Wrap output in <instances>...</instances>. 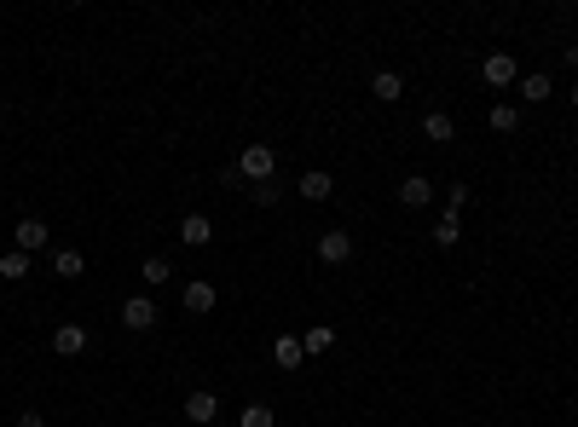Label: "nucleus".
<instances>
[{"label": "nucleus", "mask_w": 578, "mask_h": 427, "mask_svg": "<svg viewBox=\"0 0 578 427\" xmlns=\"http://www.w3.org/2000/svg\"><path fill=\"white\" fill-rule=\"evenodd\" d=\"M238 174H243V179H255V185H266V179L278 174V151H272V144H243Z\"/></svg>", "instance_id": "f257e3e1"}, {"label": "nucleus", "mask_w": 578, "mask_h": 427, "mask_svg": "<svg viewBox=\"0 0 578 427\" xmlns=\"http://www.w3.org/2000/svg\"><path fill=\"white\" fill-rule=\"evenodd\" d=\"M121 324H128L133 335H145V329L163 324V312H156V300H151V295H128V300H121Z\"/></svg>", "instance_id": "f03ea898"}, {"label": "nucleus", "mask_w": 578, "mask_h": 427, "mask_svg": "<svg viewBox=\"0 0 578 427\" xmlns=\"http://www.w3.org/2000/svg\"><path fill=\"white\" fill-rule=\"evenodd\" d=\"M12 242H18L23 254H41L46 242H53V226H46V219H35V214H23L18 226H12Z\"/></svg>", "instance_id": "7ed1b4c3"}, {"label": "nucleus", "mask_w": 578, "mask_h": 427, "mask_svg": "<svg viewBox=\"0 0 578 427\" xmlns=\"http://www.w3.org/2000/svg\"><path fill=\"white\" fill-rule=\"evenodd\" d=\"M318 260L324 266H348L353 260V237L348 231H318Z\"/></svg>", "instance_id": "20e7f679"}, {"label": "nucleus", "mask_w": 578, "mask_h": 427, "mask_svg": "<svg viewBox=\"0 0 578 427\" xmlns=\"http://www.w3.org/2000/svg\"><path fill=\"white\" fill-rule=\"evenodd\" d=\"M481 76H486V87H515V81H521V64H515L509 53H491L481 64Z\"/></svg>", "instance_id": "39448f33"}, {"label": "nucleus", "mask_w": 578, "mask_h": 427, "mask_svg": "<svg viewBox=\"0 0 578 427\" xmlns=\"http://www.w3.org/2000/svg\"><path fill=\"white\" fill-rule=\"evenodd\" d=\"M295 191H301L306 202H330V197H336V179H330L324 168H306V174L295 179Z\"/></svg>", "instance_id": "423d86ee"}, {"label": "nucleus", "mask_w": 578, "mask_h": 427, "mask_svg": "<svg viewBox=\"0 0 578 427\" xmlns=\"http://www.w3.org/2000/svg\"><path fill=\"white\" fill-rule=\"evenodd\" d=\"M53 352L58 358H81V352H88V329L81 324H58L53 329Z\"/></svg>", "instance_id": "0eeeda50"}, {"label": "nucleus", "mask_w": 578, "mask_h": 427, "mask_svg": "<svg viewBox=\"0 0 578 427\" xmlns=\"http://www.w3.org/2000/svg\"><path fill=\"white\" fill-rule=\"evenodd\" d=\"M180 242H186V249H208V242H214V219L208 214H186L180 219Z\"/></svg>", "instance_id": "6e6552de"}, {"label": "nucleus", "mask_w": 578, "mask_h": 427, "mask_svg": "<svg viewBox=\"0 0 578 427\" xmlns=\"http://www.w3.org/2000/svg\"><path fill=\"white\" fill-rule=\"evenodd\" d=\"M180 300H186V312H191V318H208V312L220 307L214 283H203V277H197V283H186V295H180Z\"/></svg>", "instance_id": "1a4fd4ad"}, {"label": "nucleus", "mask_w": 578, "mask_h": 427, "mask_svg": "<svg viewBox=\"0 0 578 427\" xmlns=\"http://www.w3.org/2000/svg\"><path fill=\"white\" fill-rule=\"evenodd\" d=\"M399 202H405V209H428V202H434L428 174H405V179H399Z\"/></svg>", "instance_id": "9d476101"}, {"label": "nucleus", "mask_w": 578, "mask_h": 427, "mask_svg": "<svg viewBox=\"0 0 578 427\" xmlns=\"http://www.w3.org/2000/svg\"><path fill=\"white\" fill-rule=\"evenodd\" d=\"M423 139L428 144H451V139H457V121H451L446 110H428V116H423Z\"/></svg>", "instance_id": "9b49d317"}, {"label": "nucleus", "mask_w": 578, "mask_h": 427, "mask_svg": "<svg viewBox=\"0 0 578 427\" xmlns=\"http://www.w3.org/2000/svg\"><path fill=\"white\" fill-rule=\"evenodd\" d=\"M371 93L382 104H399L405 99V76H399V70H376V76H371Z\"/></svg>", "instance_id": "f8f14e48"}, {"label": "nucleus", "mask_w": 578, "mask_h": 427, "mask_svg": "<svg viewBox=\"0 0 578 427\" xmlns=\"http://www.w3.org/2000/svg\"><path fill=\"white\" fill-rule=\"evenodd\" d=\"M186 416H191L197 427H208V422H214V416H220V398H214V393H208V387H197V393L186 398Z\"/></svg>", "instance_id": "ddd939ff"}, {"label": "nucleus", "mask_w": 578, "mask_h": 427, "mask_svg": "<svg viewBox=\"0 0 578 427\" xmlns=\"http://www.w3.org/2000/svg\"><path fill=\"white\" fill-rule=\"evenodd\" d=\"M521 99H526V104H544V99H556V81H549L544 70H532V76H521Z\"/></svg>", "instance_id": "4468645a"}, {"label": "nucleus", "mask_w": 578, "mask_h": 427, "mask_svg": "<svg viewBox=\"0 0 578 427\" xmlns=\"http://www.w3.org/2000/svg\"><path fill=\"white\" fill-rule=\"evenodd\" d=\"M272 358L284 364V370H301V358H306V347H301V335H278L272 341Z\"/></svg>", "instance_id": "2eb2a0df"}, {"label": "nucleus", "mask_w": 578, "mask_h": 427, "mask_svg": "<svg viewBox=\"0 0 578 427\" xmlns=\"http://www.w3.org/2000/svg\"><path fill=\"white\" fill-rule=\"evenodd\" d=\"M81 272H88L81 249H53V277H81Z\"/></svg>", "instance_id": "dca6fc26"}, {"label": "nucleus", "mask_w": 578, "mask_h": 427, "mask_svg": "<svg viewBox=\"0 0 578 427\" xmlns=\"http://www.w3.org/2000/svg\"><path fill=\"white\" fill-rule=\"evenodd\" d=\"M434 242H440V249H457V242H463V219H457V214H440Z\"/></svg>", "instance_id": "f3484780"}, {"label": "nucleus", "mask_w": 578, "mask_h": 427, "mask_svg": "<svg viewBox=\"0 0 578 427\" xmlns=\"http://www.w3.org/2000/svg\"><path fill=\"white\" fill-rule=\"evenodd\" d=\"M0 277H12V283H18V277H29V254H23V249H6V254H0Z\"/></svg>", "instance_id": "a211bd4d"}, {"label": "nucleus", "mask_w": 578, "mask_h": 427, "mask_svg": "<svg viewBox=\"0 0 578 427\" xmlns=\"http://www.w3.org/2000/svg\"><path fill=\"white\" fill-rule=\"evenodd\" d=\"M301 347H306V352H330V347H336V329H330V324H313V329L301 335Z\"/></svg>", "instance_id": "6ab92c4d"}, {"label": "nucleus", "mask_w": 578, "mask_h": 427, "mask_svg": "<svg viewBox=\"0 0 578 427\" xmlns=\"http://www.w3.org/2000/svg\"><path fill=\"white\" fill-rule=\"evenodd\" d=\"M521 127V110L515 104H491V133H515Z\"/></svg>", "instance_id": "aec40b11"}, {"label": "nucleus", "mask_w": 578, "mask_h": 427, "mask_svg": "<svg viewBox=\"0 0 578 427\" xmlns=\"http://www.w3.org/2000/svg\"><path fill=\"white\" fill-rule=\"evenodd\" d=\"M139 277H145V283H151V289H156V283H168V277H174V266H168V260H163V254H151V260H145V266H139Z\"/></svg>", "instance_id": "412c9836"}, {"label": "nucleus", "mask_w": 578, "mask_h": 427, "mask_svg": "<svg viewBox=\"0 0 578 427\" xmlns=\"http://www.w3.org/2000/svg\"><path fill=\"white\" fill-rule=\"evenodd\" d=\"M243 427H278L272 405H243Z\"/></svg>", "instance_id": "4be33fe9"}, {"label": "nucleus", "mask_w": 578, "mask_h": 427, "mask_svg": "<svg viewBox=\"0 0 578 427\" xmlns=\"http://www.w3.org/2000/svg\"><path fill=\"white\" fill-rule=\"evenodd\" d=\"M469 202H474V191H469V185H451V191H446V214H463Z\"/></svg>", "instance_id": "5701e85b"}, {"label": "nucleus", "mask_w": 578, "mask_h": 427, "mask_svg": "<svg viewBox=\"0 0 578 427\" xmlns=\"http://www.w3.org/2000/svg\"><path fill=\"white\" fill-rule=\"evenodd\" d=\"M278 197H284V191H278V179H266V185H255V202H261V209H272Z\"/></svg>", "instance_id": "b1692460"}, {"label": "nucleus", "mask_w": 578, "mask_h": 427, "mask_svg": "<svg viewBox=\"0 0 578 427\" xmlns=\"http://www.w3.org/2000/svg\"><path fill=\"white\" fill-rule=\"evenodd\" d=\"M18 427H46V416H41V410H23V416H18Z\"/></svg>", "instance_id": "393cba45"}, {"label": "nucleus", "mask_w": 578, "mask_h": 427, "mask_svg": "<svg viewBox=\"0 0 578 427\" xmlns=\"http://www.w3.org/2000/svg\"><path fill=\"white\" fill-rule=\"evenodd\" d=\"M567 99H573V104H578V81H573V87H567Z\"/></svg>", "instance_id": "a878e982"}, {"label": "nucleus", "mask_w": 578, "mask_h": 427, "mask_svg": "<svg viewBox=\"0 0 578 427\" xmlns=\"http://www.w3.org/2000/svg\"><path fill=\"white\" fill-rule=\"evenodd\" d=\"M0 427H6V422H0Z\"/></svg>", "instance_id": "bb28decb"}]
</instances>
